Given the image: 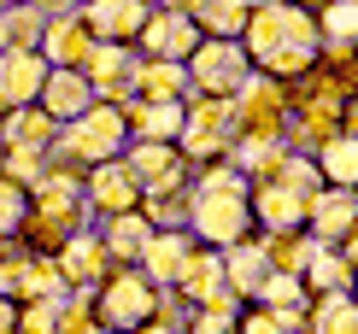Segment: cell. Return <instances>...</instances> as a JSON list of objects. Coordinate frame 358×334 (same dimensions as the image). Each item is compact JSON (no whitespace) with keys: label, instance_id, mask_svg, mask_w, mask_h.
I'll list each match as a JSON object with an SVG mask.
<instances>
[{"label":"cell","instance_id":"cell-4","mask_svg":"<svg viewBox=\"0 0 358 334\" xmlns=\"http://www.w3.org/2000/svg\"><path fill=\"white\" fill-rule=\"evenodd\" d=\"M159 305H165V287H153L136 264L112 270V276L94 287V323H106L112 334H136V328H147V323L159 317Z\"/></svg>","mask_w":358,"mask_h":334},{"label":"cell","instance_id":"cell-1","mask_svg":"<svg viewBox=\"0 0 358 334\" xmlns=\"http://www.w3.org/2000/svg\"><path fill=\"white\" fill-rule=\"evenodd\" d=\"M241 48H247L259 77L288 82V77H306V71L317 65L323 36H317L311 6H300V0H259L247 29H241Z\"/></svg>","mask_w":358,"mask_h":334},{"label":"cell","instance_id":"cell-19","mask_svg":"<svg viewBox=\"0 0 358 334\" xmlns=\"http://www.w3.org/2000/svg\"><path fill=\"white\" fill-rule=\"evenodd\" d=\"M88 48H94V36H88L83 12H48V29H41V59L48 65H83Z\"/></svg>","mask_w":358,"mask_h":334},{"label":"cell","instance_id":"cell-39","mask_svg":"<svg viewBox=\"0 0 358 334\" xmlns=\"http://www.w3.org/2000/svg\"><path fill=\"white\" fill-rule=\"evenodd\" d=\"M153 6H159V12H194L200 0H153Z\"/></svg>","mask_w":358,"mask_h":334},{"label":"cell","instance_id":"cell-3","mask_svg":"<svg viewBox=\"0 0 358 334\" xmlns=\"http://www.w3.org/2000/svg\"><path fill=\"white\" fill-rule=\"evenodd\" d=\"M59 159L88 170V164H106V159H124L129 147V124H124V106H106L94 100L83 117H71V124H59Z\"/></svg>","mask_w":358,"mask_h":334},{"label":"cell","instance_id":"cell-7","mask_svg":"<svg viewBox=\"0 0 358 334\" xmlns=\"http://www.w3.org/2000/svg\"><path fill=\"white\" fill-rule=\"evenodd\" d=\"M282 117H288V94L276 77H252L235 88V141H282Z\"/></svg>","mask_w":358,"mask_h":334},{"label":"cell","instance_id":"cell-41","mask_svg":"<svg viewBox=\"0 0 358 334\" xmlns=\"http://www.w3.org/2000/svg\"><path fill=\"white\" fill-rule=\"evenodd\" d=\"M0 6H18V0H0Z\"/></svg>","mask_w":358,"mask_h":334},{"label":"cell","instance_id":"cell-16","mask_svg":"<svg viewBox=\"0 0 358 334\" xmlns=\"http://www.w3.org/2000/svg\"><path fill=\"white\" fill-rule=\"evenodd\" d=\"M141 217L153 229H182L188 223V164H176V170L141 188Z\"/></svg>","mask_w":358,"mask_h":334},{"label":"cell","instance_id":"cell-15","mask_svg":"<svg viewBox=\"0 0 358 334\" xmlns=\"http://www.w3.org/2000/svg\"><path fill=\"white\" fill-rule=\"evenodd\" d=\"M306 223H311V240L317 247H341L347 240V229L358 223V194L352 188H329V194H311V205H306Z\"/></svg>","mask_w":358,"mask_h":334},{"label":"cell","instance_id":"cell-6","mask_svg":"<svg viewBox=\"0 0 358 334\" xmlns=\"http://www.w3.org/2000/svg\"><path fill=\"white\" fill-rule=\"evenodd\" d=\"M188 71V88L194 94H217V100H235V88L252 77V59L241 41H223V36H200V48L182 59Z\"/></svg>","mask_w":358,"mask_h":334},{"label":"cell","instance_id":"cell-34","mask_svg":"<svg viewBox=\"0 0 358 334\" xmlns=\"http://www.w3.org/2000/svg\"><path fill=\"white\" fill-rule=\"evenodd\" d=\"M12 334H59V299H29V305H18Z\"/></svg>","mask_w":358,"mask_h":334},{"label":"cell","instance_id":"cell-20","mask_svg":"<svg viewBox=\"0 0 358 334\" xmlns=\"http://www.w3.org/2000/svg\"><path fill=\"white\" fill-rule=\"evenodd\" d=\"M188 100H124V124L136 141H176Z\"/></svg>","mask_w":358,"mask_h":334},{"label":"cell","instance_id":"cell-31","mask_svg":"<svg viewBox=\"0 0 358 334\" xmlns=\"http://www.w3.org/2000/svg\"><path fill=\"white\" fill-rule=\"evenodd\" d=\"M311 18H317L323 48H352L358 41V0H317Z\"/></svg>","mask_w":358,"mask_h":334},{"label":"cell","instance_id":"cell-30","mask_svg":"<svg viewBox=\"0 0 358 334\" xmlns=\"http://www.w3.org/2000/svg\"><path fill=\"white\" fill-rule=\"evenodd\" d=\"M188 18L200 24V36L241 41V29H247V18H252V0H200V6H194Z\"/></svg>","mask_w":358,"mask_h":334},{"label":"cell","instance_id":"cell-36","mask_svg":"<svg viewBox=\"0 0 358 334\" xmlns=\"http://www.w3.org/2000/svg\"><path fill=\"white\" fill-rule=\"evenodd\" d=\"M235 334H288L276 311H252V317H235Z\"/></svg>","mask_w":358,"mask_h":334},{"label":"cell","instance_id":"cell-11","mask_svg":"<svg viewBox=\"0 0 358 334\" xmlns=\"http://www.w3.org/2000/svg\"><path fill=\"white\" fill-rule=\"evenodd\" d=\"M83 77L88 88H94V100H106V106H124L129 100V77H136V48H117V41H94L83 59Z\"/></svg>","mask_w":358,"mask_h":334},{"label":"cell","instance_id":"cell-27","mask_svg":"<svg viewBox=\"0 0 358 334\" xmlns=\"http://www.w3.org/2000/svg\"><path fill=\"white\" fill-rule=\"evenodd\" d=\"M311 164L329 188H358V135H329L323 147H311Z\"/></svg>","mask_w":358,"mask_h":334},{"label":"cell","instance_id":"cell-10","mask_svg":"<svg viewBox=\"0 0 358 334\" xmlns=\"http://www.w3.org/2000/svg\"><path fill=\"white\" fill-rule=\"evenodd\" d=\"M83 205L100 211V217H117V211H141V182L124 159H106V164H88L83 176Z\"/></svg>","mask_w":358,"mask_h":334},{"label":"cell","instance_id":"cell-8","mask_svg":"<svg viewBox=\"0 0 358 334\" xmlns=\"http://www.w3.org/2000/svg\"><path fill=\"white\" fill-rule=\"evenodd\" d=\"M71 287L59 276V264L48 252H29V247H12L0 258V299L12 305H29V299H65Z\"/></svg>","mask_w":358,"mask_h":334},{"label":"cell","instance_id":"cell-35","mask_svg":"<svg viewBox=\"0 0 358 334\" xmlns=\"http://www.w3.org/2000/svg\"><path fill=\"white\" fill-rule=\"evenodd\" d=\"M24 211H29V188H18L12 176H0V240H6V235H18Z\"/></svg>","mask_w":358,"mask_h":334},{"label":"cell","instance_id":"cell-13","mask_svg":"<svg viewBox=\"0 0 358 334\" xmlns=\"http://www.w3.org/2000/svg\"><path fill=\"white\" fill-rule=\"evenodd\" d=\"M83 12V24H88V36L94 41H117V48H129L136 41V29L147 24V12H153V0H88Z\"/></svg>","mask_w":358,"mask_h":334},{"label":"cell","instance_id":"cell-22","mask_svg":"<svg viewBox=\"0 0 358 334\" xmlns=\"http://www.w3.org/2000/svg\"><path fill=\"white\" fill-rule=\"evenodd\" d=\"M188 252H194V240H188L182 229H153V240H147L141 258H136V270H141V276L153 282V287H171Z\"/></svg>","mask_w":358,"mask_h":334},{"label":"cell","instance_id":"cell-5","mask_svg":"<svg viewBox=\"0 0 358 334\" xmlns=\"http://www.w3.org/2000/svg\"><path fill=\"white\" fill-rule=\"evenodd\" d=\"M182 159H200L212 164L235 147V100H217V94H188L182 106V135H176Z\"/></svg>","mask_w":358,"mask_h":334},{"label":"cell","instance_id":"cell-44","mask_svg":"<svg viewBox=\"0 0 358 334\" xmlns=\"http://www.w3.org/2000/svg\"><path fill=\"white\" fill-rule=\"evenodd\" d=\"M352 194H358V188H352Z\"/></svg>","mask_w":358,"mask_h":334},{"label":"cell","instance_id":"cell-38","mask_svg":"<svg viewBox=\"0 0 358 334\" xmlns=\"http://www.w3.org/2000/svg\"><path fill=\"white\" fill-rule=\"evenodd\" d=\"M41 12H77V6H88V0H36Z\"/></svg>","mask_w":358,"mask_h":334},{"label":"cell","instance_id":"cell-21","mask_svg":"<svg viewBox=\"0 0 358 334\" xmlns=\"http://www.w3.org/2000/svg\"><path fill=\"white\" fill-rule=\"evenodd\" d=\"M264 276H271V258H264V240H235V247H223V287H229L235 299H259Z\"/></svg>","mask_w":358,"mask_h":334},{"label":"cell","instance_id":"cell-29","mask_svg":"<svg viewBox=\"0 0 358 334\" xmlns=\"http://www.w3.org/2000/svg\"><path fill=\"white\" fill-rule=\"evenodd\" d=\"M300 282L311 293H352V270H347V258H341V247H317V240H311V258H306Z\"/></svg>","mask_w":358,"mask_h":334},{"label":"cell","instance_id":"cell-43","mask_svg":"<svg viewBox=\"0 0 358 334\" xmlns=\"http://www.w3.org/2000/svg\"><path fill=\"white\" fill-rule=\"evenodd\" d=\"M300 6H306V0H300Z\"/></svg>","mask_w":358,"mask_h":334},{"label":"cell","instance_id":"cell-14","mask_svg":"<svg viewBox=\"0 0 358 334\" xmlns=\"http://www.w3.org/2000/svg\"><path fill=\"white\" fill-rule=\"evenodd\" d=\"M36 106L53 117V124H71V117H83L88 106H94V88H88V77L77 65H48V82H41Z\"/></svg>","mask_w":358,"mask_h":334},{"label":"cell","instance_id":"cell-26","mask_svg":"<svg viewBox=\"0 0 358 334\" xmlns=\"http://www.w3.org/2000/svg\"><path fill=\"white\" fill-rule=\"evenodd\" d=\"M41 29H48V12L36 0H18V6H0V53H36Z\"/></svg>","mask_w":358,"mask_h":334},{"label":"cell","instance_id":"cell-40","mask_svg":"<svg viewBox=\"0 0 358 334\" xmlns=\"http://www.w3.org/2000/svg\"><path fill=\"white\" fill-rule=\"evenodd\" d=\"M77 334H112V328H106V323H88V328H77Z\"/></svg>","mask_w":358,"mask_h":334},{"label":"cell","instance_id":"cell-17","mask_svg":"<svg viewBox=\"0 0 358 334\" xmlns=\"http://www.w3.org/2000/svg\"><path fill=\"white\" fill-rule=\"evenodd\" d=\"M41 82H48V59L41 53H0V117L36 106Z\"/></svg>","mask_w":358,"mask_h":334},{"label":"cell","instance_id":"cell-42","mask_svg":"<svg viewBox=\"0 0 358 334\" xmlns=\"http://www.w3.org/2000/svg\"><path fill=\"white\" fill-rule=\"evenodd\" d=\"M352 53H358V41H352Z\"/></svg>","mask_w":358,"mask_h":334},{"label":"cell","instance_id":"cell-28","mask_svg":"<svg viewBox=\"0 0 358 334\" xmlns=\"http://www.w3.org/2000/svg\"><path fill=\"white\" fill-rule=\"evenodd\" d=\"M100 240H106L112 264H136L141 247L153 240V223L141 217V211H117V217H106V229H100Z\"/></svg>","mask_w":358,"mask_h":334},{"label":"cell","instance_id":"cell-23","mask_svg":"<svg viewBox=\"0 0 358 334\" xmlns=\"http://www.w3.org/2000/svg\"><path fill=\"white\" fill-rule=\"evenodd\" d=\"M188 71L171 59H141L136 53V77H129V100H188Z\"/></svg>","mask_w":358,"mask_h":334},{"label":"cell","instance_id":"cell-18","mask_svg":"<svg viewBox=\"0 0 358 334\" xmlns=\"http://www.w3.org/2000/svg\"><path fill=\"white\" fill-rule=\"evenodd\" d=\"M247 205H252V223H264L271 235L282 229H306V194H294L288 182H259V188L247 194Z\"/></svg>","mask_w":358,"mask_h":334},{"label":"cell","instance_id":"cell-12","mask_svg":"<svg viewBox=\"0 0 358 334\" xmlns=\"http://www.w3.org/2000/svg\"><path fill=\"white\" fill-rule=\"evenodd\" d=\"M53 264H59V276H65L71 293H88V287H100V282H106L112 270H117L100 235H71L65 247L53 252Z\"/></svg>","mask_w":358,"mask_h":334},{"label":"cell","instance_id":"cell-32","mask_svg":"<svg viewBox=\"0 0 358 334\" xmlns=\"http://www.w3.org/2000/svg\"><path fill=\"white\" fill-rule=\"evenodd\" d=\"M306 334H358V293H317Z\"/></svg>","mask_w":358,"mask_h":334},{"label":"cell","instance_id":"cell-37","mask_svg":"<svg viewBox=\"0 0 358 334\" xmlns=\"http://www.w3.org/2000/svg\"><path fill=\"white\" fill-rule=\"evenodd\" d=\"M188 334H235V323H223V317H206V311H200Z\"/></svg>","mask_w":358,"mask_h":334},{"label":"cell","instance_id":"cell-25","mask_svg":"<svg viewBox=\"0 0 358 334\" xmlns=\"http://www.w3.org/2000/svg\"><path fill=\"white\" fill-rule=\"evenodd\" d=\"M59 141V124L41 106H18V112L0 117V147H29V153H48Z\"/></svg>","mask_w":358,"mask_h":334},{"label":"cell","instance_id":"cell-9","mask_svg":"<svg viewBox=\"0 0 358 334\" xmlns=\"http://www.w3.org/2000/svg\"><path fill=\"white\" fill-rule=\"evenodd\" d=\"M129 48H136L141 59H171V65H182V59L200 48V24H194L188 12H159V6H153Z\"/></svg>","mask_w":358,"mask_h":334},{"label":"cell","instance_id":"cell-33","mask_svg":"<svg viewBox=\"0 0 358 334\" xmlns=\"http://www.w3.org/2000/svg\"><path fill=\"white\" fill-rule=\"evenodd\" d=\"M124 164L136 170V182L147 188V182H159L165 170H176L182 153H176V141H136V147H124Z\"/></svg>","mask_w":358,"mask_h":334},{"label":"cell","instance_id":"cell-2","mask_svg":"<svg viewBox=\"0 0 358 334\" xmlns=\"http://www.w3.org/2000/svg\"><path fill=\"white\" fill-rule=\"evenodd\" d=\"M252 182L235 170L229 159H212L200 176L188 182V229L200 247H235L252 235V205H247Z\"/></svg>","mask_w":358,"mask_h":334},{"label":"cell","instance_id":"cell-24","mask_svg":"<svg viewBox=\"0 0 358 334\" xmlns=\"http://www.w3.org/2000/svg\"><path fill=\"white\" fill-rule=\"evenodd\" d=\"M223 287V252L217 247H194L182 258V270H176V282H171V293H182L188 305H206Z\"/></svg>","mask_w":358,"mask_h":334}]
</instances>
